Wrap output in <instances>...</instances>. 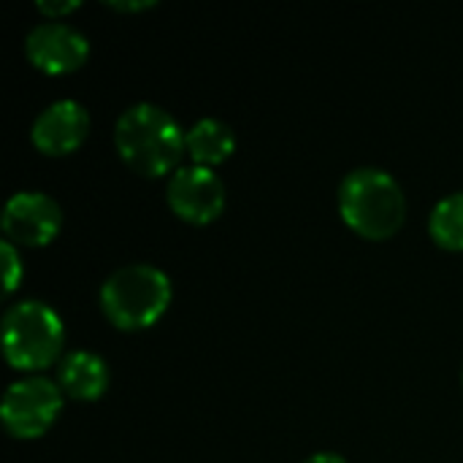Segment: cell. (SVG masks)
I'll use <instances>...</instances> for the list:
<instances>
[{"label": "cell", "instance_id": "6da1fadb", "mask_svg": "<svg viewBox=\"0 0 463 463\" xmlns=\"http://www.w3.org/2000/svg\"><path fill=\"white\" fill-rule=\"evenodd\" d=\"M187 130L157 103L128 106L114 125V146L125 165L141 176L171 174L184 149Z\"/></svg>", "mask_w": 463, "mask_h": 463}, {"label": "cell", "instance_id": "7a4b0ae2", "mask_svg": "<svg viewBox=\"0 0 463 463\" xmlns=\"http://www.w3.org/2000/svg\"><path fill=\"white\" fill-rule=\"evenodd\" d=\"M339 214L358 236L369 241H385L404 225L407 195L393 174L364 165L342 179Z\"/></svg>", "mask_w": 463, "mask_h": 463}, {"label": "cell", "instance_id": "3957f363", "mask_svg": "<svg viewBox=\"0 0 463 463\" xmlns=\"http://www.w3.org/2000/svg\"><path fill=\"white\" fill-rule=\"evenodd\" d=\"M171 279L152 263H128L100 285V309L119 331L155 326L171 304Z\"/></svg>", "mask_w": 463, "mask_h": 463}, {"label": "cell", "instance_id": "277c9868", "mask_svg": "<svg viewBox=\"0 0 463 463\" xmlns=\"http://www.w3.org/2000/svg\"><path fill=\"white\" fill-rule=\"evenodd\" d=\"M65 326L43 301H16L3 315V355L19 372H41L62 361Z\"/></svg>", "mask_w": 463, "mask_h": 463}, {"label": "cell", "instance_id": "5b68a950", "mask_svg": "<svg viewBox=\"0 0 463 463\" xmlns=\"http://www.w3.org/2000/svg\"><path fill=\"white\" fill-rule=\"evenodd\" d=\"M62 410V388L49 377L30 374L8 385L0 404V418L14 439L43 437Z\"/></svg>", "mask_w": 463, "mask_h": 463}, {"label": "cell", "instance_id": "8992f818", "mask_svg": "<svg viewBox=\"0 0 463 463\" xmlns=\"http://www.w3.org/2000/svg\"><path fill=\"white\" fill-rule=\"evenodd\" d=\"M165 198L179 220L190 225H209L225 209V184L214 168L182 165L171 174Z\"/></svg>", "mask_w": 463, "mask_h": 463}, {"label": "cell", "instance_id": "52a82bcc", "mask_svg": "<svg viewBox=\"0 0 463 463\" xmlns=\"http://www.w3.org/2000/svg\"><path fill=\"white\" fill-rule=\"evenodd\" d=\"M0 225L11 244L43 247L60 233L62 209L52 195L41 190H22L5 201Z\"/></svg>", "mask_w": 463, "mask_h": 463}, {"label": "cell", "instance_id": "ba28073f", "mask_svg": "<svg viewBox=\"0 0 463 463\" xmlns=\"http://www.w3.org/2000/svg\"><path fill=\"white\" fill-rule=\"evenodd\" d=\"M24 54L27 60L49 73V76H62V73H73L84 65V60L90 57V41L81 30H76L68 22H38L27 38H24Z\"/></svg>", "mask_w": 463, "mask_h": 463}, {"label": "cell", "instance_id": "9c48e42d", "mask_svg": "<svg viewBox=\"0 0 463 463\" xmlns=\"http://www.w3.org/2000/svg\"><path fill=\"white\" fill-rule=\"evenodd\" d=\"M87 133H90V114L73 98L49 103L30 128V138L35 149L52 157L76 152L84 144Z\"/></svg>", "mask_w": 463, "mask_h": 463}, {"label": "cell", "instance_id": "30bf717a", "mask_svg": "<svg viewBox=\"0 0 463 463\" xmlns=\"http://www.w3.org/2000/svg\"><path fill=\"white\" fill-rule=\"evenodd\" d=\"M109 364L90 350H73L68 353L57 366V385L65 396L76 402H95L109 388Z\"/></svg>", "mask_w": 463, "mask_h": 463}, {"label": "cell", "instance_id": "8fae6325", "mask_svg": "<svg viewBox=\"0 0 463 463\" xmlns=\"http://www.w3.org/2000/svg\"><path fill=\"white\" fill-rule=\"evenodd\" d=\"M184 149L193 157V165L214 168V165L225 163L233 155L236 133H233V128L228 122H222L217 117H203L187 130Z\"/></svg>", "mask_w": 463, "mask_h": 463}, {"label": "cell", "instance_id": "7c38bea8", "mask_svg": "<svg viewBox=\"0 0 463 463\" xmlns=\"http://www.w3.org/2000/svg\"><path fill=\"white\" fill-rule=\"evenodd\" d=\"M431 239L453 252H463V190L445 195L429 217Z\"/></svg>", "mask_w": 463, "mask_h": 463}, {"label": "cell", "instance_id": "4fadbf2b", "mask_svg": "<svg viewBox=\"0 0 463 463\" xmlns=\"http://www.w3.org/2000/svg\"><path fill=\"white\" fill-rule=\"evenodd\" d=\"M0 258H3V293L11 296V293L16 290V285L22 282L24 269H22V260H19L16 247H14L8 239L0 244Z\"/></svg>", "mask_w": 463, "mask_h": 463}, {"label": "cell", "instance_id": "5bb4252c", "mask_svg": "<svg viewBox=\"0 0 463 463\" xmlns=\"http://www.w3.org/2000/svg\"><path fill=\"white\" fill-rule=\"evenodd\" d=\"M35 8H38L46 19H54V22H57V16L76 11V8H79V3H76V0H68V3H46V0H41Z\"/></svg>", "mask_w": 463, "mask_h": 463}, {"label": "cell", "instance_id": "9a60e30c", "mask_svg": "<svg viewBox=\"0 0 463 463\" xmlns=\"http://www.w3.org/2000/svg\"><path fill=\"white\" fill-rule=\"evenodd\" d=\"M304 463H347L339 453H315V456H309Z\"/></svg>", "mask_w": 463, "mask_h": 463}, {"label": "cell", "instance_id": "2e32d148", "mask_svg": "<svg viewBox=\"0 0 463 463\" xmlns=\"http://www.w3.org/2000/svg\"><path fill=\"white\" fill-rule=\"evenodd\" d=\"M111 8H119V11H138V8H149V5H155V3H109Z\"/></svg>", "mask_w": 463, "mask_h": 463}, {"label": "cell", "instance_id": "e0dca14e", "mask_svg": "<svg viewBox=\"0 0 463 463\" xmlns=\"http://www.w3.org/2000/svg\"><path fill=\"white\" fill-rule=\"evenodd\" d=\"M461 380H463V377H461Z\"/></svg>", "mask_w": 463, "mask_h": 463}]
</instances>
